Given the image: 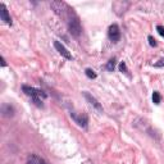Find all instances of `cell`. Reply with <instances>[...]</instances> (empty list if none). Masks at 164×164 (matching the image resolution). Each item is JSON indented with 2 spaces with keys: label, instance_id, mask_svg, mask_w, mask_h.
<instances>
[{
  "label": "cell",
  "instance_id": "15",
  "mask_svg": "<svg viewBox=\"0 0 164 164\" xmlns=\"http://www.w3.org/2000/svg\"><path fill=\"white\" fill-rule=\"evenodd\" d=\"M148 40H149V44H150V46H154V47H155V46H158V42H156V40H155V39H154L151 35H150L149 37H148Z\"/></svg>",
  "mask_w": 164,
  "mask_h": 164
},
{
  "label": "cell",
  "instance_id": "2",
  "mask_svg": "<svg viewBox=\"0 0 164 164\" xmlns=\"http://www.w3.org/2000/svg\"><path fill=\"white\" fill-rule=\"evenodd\" d=\"M50 7L53 8L54 12H55V14H58L60 18H64L67 21H68V18L75 13L73 9L64 2H53V3H50Z\"/></svg>",
  "mask_w": 164,
  "mask_h": 164
},
{
  "label": "cell",
  "instance_id": "5",
  "mask_svg": "<svg viewBox=\"0 0 164 164\" xmlns=\"http://www.w3.org/2000/svg\"><path fill=\"white\" fill-rule=\"evenodd\" d=\"M71 117H72V119H73L80 127H82V128H87L89 118H87L86 114H80V115H77L76 113H71Z\"/></svg>",
  "mask_w": 164,
  "mask_h": 164
},
{
  "label": "cell",
  "instance_id": "6",
  "mask_svg": "<svg viewBox=\"0 0 164 164\" xmlns=\"http://www.w3.org/2000/svg\"><path fill=\"white\" fill-rule=\"evenodd\" d=\"M54 46H55V49H57V51L62 55L63 58H65V59H68V60H72L73 59V57H72V54L67 50V47L62 44L60 41H54Z\"/></svg>",
  "mask_w": 164,
  "mask_h": 164
},
{
  "label": "cell",
  "instance_id": "8",
  "mask_svg": "<svg viewBox=\"0 0 164 164\" xmlns=\"http://www.w3.org/2000/svg\"><path fill=\"white\" fill-rule=\"evenodd\" d=\"M83 96H85V98H86V100L90 103V105H92V106L96 109V110H99V112H103V106H101V104H100V103H99L98 100H96V99L94 98L92 95L85 91V92H83Z\"/></svg>",
  "mask_w": 164,
  "mask_h": 164
},
{
  "label": "cell",
  "instance_id": "10",
  "mask_svg": "<svg viewBox=\"0 0 164 164\" xmlns=\"http://www.w3.org/2000/svg\"><path fill=\"white\" fill-rule=\"evenodd\" d=\"M2 113H3L4 117H8V118L13 117V115H14V108L12 105H9V104H4L2 106Z\"/></svg>",
  "mask_w": 164,
  "mask_h": 164
},
{
  "label": "cell",
  "instance_id": "11",
  "mask_svg": "<svg viewBox=\"0 0 164 164\" xmlns=\"http://www.w3.org/2000/svg\"><path fill=\"white\" fill-rule=\"evenodd\" d=\"M160 100H162V96L159 94V91H154V92H153V103L155 105H159Z\"/></svg>",
  "mask_w": 164,
  "mask_h": 164
},
{
  "label": "cell",
  "instance_id": "18",
  "mask_svg": "<svg viewBox=\"0 0 164 164\" xmlns=\"http://www.w3.org/2000/svg\"><path fill=\"white\" fill-rule=\"evenodd\" d=\"M5 65H7V63H5V59L2 57V67H5Z\"/></svg>",
  "mask_w": 164,
  "mask_h": 164
},
{
  "label": "cell",
  "instance_id": "14",
  "mask_svg": "<svg viewBox=\"0 0 164 164\" xmlns=\"http://www.w3.org/2000/svg\"><path fill=\"white\" fill-rule=\"evenodd\" d=\"M119 71L122 72V73H126L128 77H131V76H130V73H128V69H127V65H126V63H124V62H122V63L119 64Z\"/></svg>",
  "mask_w": 164,
  "mask_h": 164
},
{
  "label": "cell",
  "instance_id": "3",
  "mask_svg": "<svg viewBox=\"0 0 164 164\" xmlns=\"http://www.w3.org/2000/svg\"><path fill=\"white\" fill-rule=\"evenodd\" d=\"M67 25H68V31L72 36H75V37H78V36L81 35L82 32V27H81V22L78 19V17L76 13H73L69 18L68 21H67Z\"/></svg>",
  "mask_w": 164,
  "mask_h": 164
},
{
  "label": "cell",
  "instance_id": "4",
  "mask_svg": "<svg viewBox=\"0 0 164 164\" xmlns=\"http://www.w3.org/2000/svg\"><path fill=\"white\" fill-rule=\"evenodd\" d=\"M108 37L112 42L117 44V42L120 40V30H119V26L113 23V25L109 26L108 28Z\"/></svg>",
  "mask_w": 164,
  "mask_h": 164
},
{
  "label": "cell",
  "instance_id": "12",
  "mask_svg": "<svg viewBox=\"0 0 164 164\" xmlns=\"http://www.w3.org/2000/svg\"><path fill=\"white\" fill-rule=\"evenodd\" d=\"M114 68H115V58H112V59L106 63V69H108L109 72H113Z\"/></svg>",
  "mask_w": 164,
  "mask_h": 164
},
{
  "label": "cell",
  "instance_id": "1",
  "mask_svg": "<svg viewBox=\"0 0 164 164\" xmlns=\"http://www.w3.org/2000/svg\"><path fill=\"white\" fill-rule=\"evenodd\" d=\"M22 91L26 95L31 96V99L35 103V105H37L39 108L44 106V105H42V99H46L47 98V94L46 92H44V91L40 90V89L27 86V85H23V86H22Z\"/></svg>",
  "mask_w": 164,
  "mask_h": 164
},
{
  "label": "cell",
  "instance_id": "7",
  "mask_svg": "<svg viewBox=\"0 0 164 164\" xmlns=\"http://www.w3.org/2000/svg\"><path fill=\"white\" fill-rule=\"evenodd\" d=\"M0 9H2L0 10V18H2V21L4 23H7V25L12 26V18H10V16L8 13V9H7V7H5L4 3L0 4Z\"/></svg>",
  "mask_w": 164,
  "mask_h": 164
},
{
  "label": "cell",
  "instance_id": "13",
  "mask_svg": "<svg viewBox=\"0 0 164 164\" xmlns=\"http://www.w3.org/2000/svg\"><path fill=\"white\" fill-rule=\"evenodd\" d=\"M85 73H86V76L90 78V80H94V78H96V73L91 68H86V69H85Z\"/></svg>",
  "mask_w": 164,
  "mask_h": 164
},
{
  "label": "cell",
  "instance_id": "9",
  "mask_svg": "<svg viewBox=\"0 0 164 164\" xmlns=\"http://www.w3.org/2000/svg\"><path fill=\"white\" fill-rule=\"evenodd\" d=\"M27 164H50V163H47L44 158H41L39 155L31 154V155H28V158H27Z\"/></svg>",
  "mask_w": 164,
  "mask_h": 164
},
{
  "label": "cell",
  "instance_id": "16",
  "mask_svg": "<svg viewBox=\"0 0 164 164\" xmlns=\"http://www.w3.org/2000/svg\"><path fill=\"white\" fill-rule=\"evenodd\" d=\"M156 31H158V33L162 36V37H164V27H163V26L158 25V26H156Z\"/></svg>",
  "mask_w": 164,
  "mask_h": 164
},
{
  "label": "cell",
  "instance_id": "17",
  "mask_svg": "<svg viewBox=\"0 0 164 164\" xmlns=\"http://www.w3.org/2000/svg\"><path fill=\"white\" fill-rule=\"evenodd\" d=\"M154 67H156V68H162V67H164V58H162L159 62L158 63H155L154 64Z\"/></svg>",
  "mask_w": 164,
  "mask_h": 164
}]
</instances>
